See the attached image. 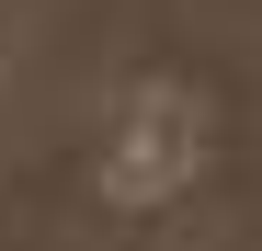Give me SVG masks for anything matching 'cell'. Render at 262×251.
Masks as SVG:
<instances>
[{"mask_svg": "<svg viewBox=\"0 0 262 251\" xmlns=\"http://www.w3.org/2000/svg\"><path fill=\"white\" fill-rule=\"evenodd\" d=\"M0 12H12V0H0Z\"/></svg>", "mask_w": 262, "mask_h": 251, "instance_id": "2", "label": "cell"}, {"mask_svg": "<svg viewBox=\"0 0 262 251\" xmlns=\"http://www.w3.org/2000/svg\"><path fill=\"white\" fill-rule=\"evenodd\" d=\"M205 92L194 80H171V69H148V80H125L114 92V126H103V172H114V194L125 205H160L171 183L205 160Z\"/></svg>", "mask_w": 262, "mask_h": 251, "instance_id": "1", "label": "cell"}]
</instances>
